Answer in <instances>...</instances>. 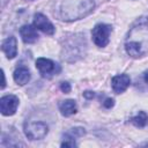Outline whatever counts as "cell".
Here are the masks:
<instances>
[{
	"label": "cell",
	"instance_id": "18",
	"mask_svg": "<svg viewBox=\"0 0 148 148\" xmlns=\"http://www.w3.org/2000/svg\"><path fill=\"white\" fill-rule=\"evenodd\" d=\"M113 104H114V101H113L112 98H106V99H105V102L103 103V105H104L106 109L112 108V106H113Z\"/></svg>",
	"mask_w": 148,
	"mask_h": 148
},
{
	"label": "cell",
	"instance_id": "3",
	"mask_svg": "<svg viewBox=\"0 0 148 148\" xmlns=\"http://www.w3.org/2000/svg\"><path fill=\"white\" fill-rule=\"evenodd\" d=\"M87 49V43L84 36L81 34H75L69 37L62 45V59L69 62L76 61L84 56Z\"/></svg>",
	"mask_w": 148,
	"mask_h": 148
},
{
	"label": "cell",
	"instance_id": "7",
	"mask_svg": "<svg viewBox=\"0 0 148 148\" xmlns=\"http://www.w3.org/2000/svg\"><path fill=\"white\" fill-rule=\"evenodd\" d=\"M18 106V98L15 95H6L0 99V111L3 116H13Z\"/></svg>",
	"mask_w": 148,
	"mask_h": 148
},
{
	"label": "cell",
	"instance_id": "12",
	"mask_svg": "<svg viewBox=\"0 0 148 148\" xmlns=\"http://www.w3.org/2000/svg\"><path fill=\"white\" fill-rule=\"evenodd\" d=\"M14 81L20 84V86H24L29 82L30 77H31V74H30V71L25 67V66H20L15 69L14 72Z\"/></svg>",
	"mask_w": 148,
	"mask_h": 148
},
{
	"label": "cell",
	"instance_id": "1",
	"mask_svg": "<svg viewBox=\"0 0 148 148\" xmlns=\"http://www.w3.org/2000/svg\"><path fill=\"white\" fill-rule=\"evenodd\" d=\"M125 51L132 58L148 53V16H140L132 23L125 38Z\"/></svg>",
	"mask_w": 148,
	"mask_h": 148
},
{
	"label": "cell",
	"instance_id": "20",
	"mask_svg": "<svg viewBox=\"0 0 148 148\" xmlns=\"http://www.w3.org/2000/svg\"><path fill=\"white\" fill-rule=\"evenodd\" d=\"M5 86H6V79H5V74L2 71V86H1V88H5Z\"/></svg>",
	"mask_w": 148,
	"mask_h": 148
},
{
	"label": "cell",
	"instance_id": "13",
	"mask_svg": "<svg viewBox=\"0 0 148 148\" xmlns=\"http://www.w3.org/2000/svg\"><path fill=\"white\" fill-rule=\"evenodd\" d=\"M59 110H60V113L62 116L68 117V116H72L74 113H76L77 105H76L74 99H66V101H62L59 104Z\"/></svg>",
	"mask_w": 148,
	"mask_h": 148
},
{
	"label": "cell",
	"instance_id": "8",
	"mask_svg": "<svg viewBox=\"0 0 148 148\" xmlns=\"http://www.w3.org/2000/svg\"><path fill=\"white\" fill-rule=\"evenodd\" d=\"M34 25L46 35H53L56 30L52 22L42 13H36L34 15Z\"/></svg>",
	"mask_w": 148,
	"mask_h": 148
},
{
	"label": "cell",
	"instance_id": "19",
	"mask_svg": "<svg viewBox=\"0 0 148 148\" xmlns=\"http://www.w3.org/2000/svg\"><path fill=\"white\" fill-rule=\"evenodd\" d=\"M83 95H84V97H87V98H91V97H94V92H91V91H86Z\"/></svg>",
	"mask_w": 148,
	"mask_h": 148
},
{
	"label": "cell",
	"instance_id": "14",
	"mask_svg": "<svg viewBox=\"0 0 148 148\" xmlns=\"http://www.w3.org/2000/svg\"><path fill=\"white\" fill-rule=\"evenodd\" d=\"M131 123L136 127H145L148 124V114L145 111H139L138 114L131 118Z\"/></svg>",
	"mask_w": 148,
	"mask_h": 148
},
{
	"label": "cell",
	"instance_id": "6",
	"mask_svg": "<svg viewBox=\"0 0 148 148\" xmlns=\"http://www.w3.org/2000/svg\"><path fill=\"white\" fill-rule=\"evenodd\" d=\"M36 67L39 71V73L45 77L46 76L50 77L60 72V66L53 62L51 59H46V58H38L36 60Z\"/></svg>",
	"mask_w": 148,
	"mask_h": 148
},
{
	"label": "cell",
	"instance_id": "10",
	"mask_svg": "<svg viewBox=\"0 0 148 148\" xmlns=\"http://www.w3.org/2000/svg\"><path fill=\"white\" fill-rule=\"evenodd\" d=\"M37 28L35 25H30V24H25L22 25L20 29V35L22 40L25 44H32L37 40L38 38V34H37Z\"/></svg>",
	"mask_w": 148,
	"mask_h": 148
},
{
	"label": "cell",
	"instance_id": "21",
	"mask_svg": "<svg viewBox=\"0 0 148 148\" xmlns=\"http://www.w3.org/2000/svg\"><path fill=\"white\" fill-rule=\"evenodd\" d=\"M143 77H145V81H146V83L148 84V69L145 72V75H143Z\"/></svg>",
	"mask_w": 148,
	"mask_h": 148
},
{
	"label": "cell",
	"instance_id": "2",
	"mask_svg": "<svg viewBox=\"0 0 148 148\" xmlns=\"http://www.w3.org/2000/svg\"><path fill=\"white\" fill-rule=\"evenodd\" d=\"M95 8L94 0H61L59 16L62 21L72 22L89 15Z\"/></svg>",
	"mask_w": 148,
	"mask_h": 148
},
{
	"label": "cell",
	"instance_id": "4",
	"mask_svg": "<svg viewBox=\"0 0 148 148\" xmlns=\"http://www.w3.org/2000/svg\"><path fill=\"white\" fill-rule=\"evenodd\" d=\"M49 133V126L44 121H29L24 125V134L30 140H40Z\"/></svg>",
	"mask_w": 148,
	"mask_h": 148
},
{
	"label": "cell",
	"instance_id": "16",
	"mask_svg": "<svg viewBox=\"0 0 148 148\" xmlns=\"http://www.w3.org/2000/svg\"><path fill=\"white\" fill-rule=\"evenodd\" d=\"M76 142L75 140H71V139H65V141L61 143V147H76Z\"/></svg>",
	"mask_w": 148,
	"mask_h": 148
},
{
	"label": "cell",
	"instance_id": "5",
	"mask_svg": "<svg viewBox=\"0 0 148 148\" xmlns=\"http://www.w3.org/2000/svg\"><path fill=\"white\" fill-rule=\"evenodd\" d=\"M111 31H112V27L110 24H106V23L96 24L94 27L92 31H91V36H92L94 43L99 47L106 46L109 44V40H110Z\"/></svg>",
	"mask_w": 148,
	"mask_h": 148
},
{
	"label": "cell",
	"instance_id": "17",
	"mask_svg": "<svg viewBox=\"0 0 148 148\" xmlns=\"http://www.w3.org/2000/svg\"><path fill=\"white\" fill-rule=\"evenodd\" d=\"M60 89H61L62 92L67 94V92L71 91V84H69L68 82H61V83H60Z\"/></svg>",
	"mask_w": 148,
	"mask_h": 148
},
{
	"label": "cell",
	"instance_id": "15",
	"mask_svg": "<svg viewBox=\"0 0 148 148\" xmlns=\"http://www.w3.org/2000/svg\"><path fill=\"white\" fill-rule=\"evenodd\" d=\"M86 134V131L83 127H74V128H71L64 136V139H71V140H75L76 138L79 136H82Z\"/></svg>",
	"mask_w": 148,
	"mask_h": 148
},
{
	"label": "cell",
	"instance_id": "9",
	"mask_svg": "<svg viewBox=\"0 0 148 148\" xmlns=\"http://www.w3.org/2000/svg\"><path fill=\"white\" fill-rule=\"evenodd\" d=\"M131 83V79L127 74H120V75H116L112 77L111 80V84H112V89L116 94H121L124 92L128 86Z\"/></svg>",
	"mask_w": 148,
	"mask_h": 148
},
{
	"label": "cell",
	"instance_id": "11",
	"mask_svg": "<svg viewBox=\"0 0 148 148\" xmlns=\"http://www.w3.org/2000/svg\"><path fill=\"white\" fill-rule=\"evenodd\" d=\"M1 49H2L3 53L6 54V57L8 59L15 58L16 54H17V42H16V38L14 36H10L7 39H5L3 43H2Z\"/></svg>",
	"mask_w": 148,
	"mask_h": 148
}]
</instances>
